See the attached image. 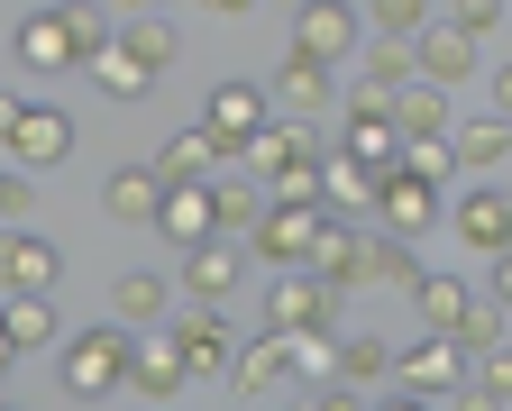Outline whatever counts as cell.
Masks as SVG:
<instances>
[{"mask_svg": "<svg viewBox=\"0 0 512 411\" xmlns=\"http://www.w3.org/2000/svg\"><path fill=\"white\" fill-rule=\"evenodd\" d=\"M0 220H10V229H28V220H37V183H28V165L0 174Z\"/></svg>", "mask_w": 512, "mask_h": 411, "instance_id": "e575fe53", "label": "cell"}, {"mask_svg": "<svg viewBox=\"0 0 512 411\" xmlns=\"http://www.w3.org/2000/svg\"><path fill=\"white\" fill-rule=\"evenodd\" d=\"M311 411H375V402H366L357 384H320V393H311Z\"/></svg>", "mask_w": 512, "mask_h": 411, "instance_id": "f35d334b", "label": "cell"}, {"mask_svg": "<svg viewBox=\"0 0 512 411\" xmlns=\"http://www.w3.org/2000/svg\"><path fill=\"white\" fill-rule=\"evenodd\" d=\"M247 238H202V247H183V274H174V284L192 293V302H202V311H220L238 284H247Z\"/></svg>", "mask_w": 512, "mask_h": 411, "instance_id": "9c48e42d", "label": "cell"}, {"mask_svg": "<svg viewBox=\"0 0 512 411\" xmlns=\"http://www.w3.org/2000/svg\"><path fill=\"white\" fill-rule=\"evenodd\" d=\"M375 411H439V402H421V393H403V384H394V393H384Z\"/></svg>", "mask_w": 512, "mask_h": 411, "instance_id": "60d3db41", "label": "cell"}, {"mask_svg": "<svg viewBox=\"0 0 512 411\" xmlns=\"http://www.w3.org/2000/svg\"><path fill=\"white\" fill-rule=\"evenodd\" d=\"M421 274H430V265L412 256V238H394V229L366 238V293H412Z\"/></svg>", "mask_w": 512, "mask_h": 411, "instance_id": "cb8c5ba5", "label": "cell"}, {"mask_svg": "<svg viewBox=\"0 0 512 411\" xmlns=\"http://www.w3.org/2000/svg\"><path fill=\"white\" fill-rule=\"evenodd\" d=\"M202 119L220 128V137H238V147L256 156V137L275 128V92H256V83H211V101H202Z\"/></svg>", "mask_w": 512, "mask_h": 411, "instance_id": "5bb4252c", "label": "cell"}, {"mask_svg": "<svg viewBox=\"0 0 512 411\" xmlns=\"http://www.w3.org/2000/svg\"><path fill=\"white\" fill-rule=\"evenodd\" d=\"M421 83V55H412V37H366V55H357V92H412Z\"/></svg>", "mask_w": 512, "mask_h": 411, "instance_id": "44dd1931", "label": "cell"}, {"mask_svg": "<svg viewBox=\"0 0 512 411\" xmlns=\"http://www.w3.org/2000/svg\"><path fill=\"white\" fill-rule=\"evenodd\" d=\"M339 101V64H320L302 46H284V74H275V119H320Z\"/></svg>", "mask_w": 512, "mask_h": 411, "instance_id": "8fae6325", "label": "cell"}, {"mask_svg": "<svg viewBox=\"0 0 512 411\" xmlns=\"http://www.w3.org/2000/svg\"><path fill=\"white\" fill-rule=\"evenodd\" d=\"M448 147H458V174L494 183V174H503V156H512V119H503V110H485V119H458V137H448Z\"/></svg>", "mask_w": 512, "mask_h": 411, "instance_id": "ffe728a7", "label": "cell"}, {"mask_svg": "<svg viewBox=\"0 0 512 411\" xmlns=\"http://www.w3.org/2000/svg\"><path fill=\"white\" fill-rule=\"evenodd\" d=\"M174 293H183V284H165V274L138 265V274H119V284H110V320H119V329H147V320H165Z\"/></svg>", "mask_w": 512, "mask_h": 411, "instance_id": "d4e9b609", "label": "cell"}, {"mask_svg": "<svg viewBox=\"0 0 512 411\" xmlns=\"http://www.w3.org/2000/svg\"><path fill=\"white\" fill-rule=\"evenodd\" d=\"M284 384H302V366H293V338H247L238 348V366H229V393L238 402H266V393H284Z\"/></svg>", "mask_w": 512, "mask_h": 411, "instance_id": "4fadbf2b", "label": "cell"}, {"mask_svg": "<svg viewBox=\"0 0 512 411\" xmlns=\"http://www.w3.org/2000/svg\"><path fill=\"white\" fill-rule=\"evenodd\" d=\"M110 55V28L92 0H46L19 19V74H92Z\"/></svg>", "mask_w": 512, "mask_h": 411, "instance_id": "6da1fadb", "label": "cell"}, {"mask_svg": "<svg viewBox=\"0 0 512 411\" xmlns=\"http://www.w3.org/2000/svg\"><path fill=\"white\" fill-rule=\"evenodd\" d=\"M403 302L421 311V329H467V311H476L485 293H476V284H458V274H421Z\"/></svg>", "mask_w": 512, "mask_h": 411, "instance_id": "603a6c76", "label": "cell"}, {"mask_svg": "<svg viewBox=\"0 0 512 411\" xmlns=\"http://www.w3.org/2000/svg\"><path fill=\"white\" fill-rule=\"evenodd\" d=\"M92 83H101V101H147V92H156V74H147V64L128 55L119 37H110V55L92 64Z\"/></svg>", "mask_w": 512, "mask_h": 411, "instance_id": "1f68e13d", "label": "cell"}, {"mask_svg": "<svg viewBox=\"0 0 512 411\" xmlns=\"http://www.w3.org/2000/svg\"><path fill=\"white\" fill-rule=\"evenodd\" d=\"M494 110L512 119V64H503V74H494Z\"/></svg>", "mask_w": 512, "mask_h": 411, "instance_id": "7bdbcfd3", "label": "cell"}, {"mask_svg": "<svg viewBox=\"0 0 512 411\" xmlns=\"http://www.w3.org/2000/svg\"><path fill=\"white\" fill-rule=\"evenodd\" d=\"M311 274L330 293H366V229H348V220H330V238H320V256H311Z\"/></svg>", "mask_w": 512, "mask_h": 411, "instance_id": "7402d4cb", "label": "cell"}, {"mask_svg": "<svg viewBox=\"0 0 512 411\" xmlns=\"http://www.w3.org/2000/svg\"><path fill=\"white\" fill-rule=\"evenodd\" d=\"M119 10H128V19H147V10H156V0H119Z\"/></svg>", "mask_w": 512, "mask_h": 411, "instance_id": "f6af8a7d", "label": "cell"}, {"mask_svg": "<svg viewBox=\"0 0 512 411\" xmlns=\"http://www.w3.org/2000/svg\"><path fill=\"white\" fill-rule=\"evenodd\" d=\"M0 147H10V165H28V174H46V165H64L83 147V128H74V110L64 101H0Z\"/></svg>", "mask_w": 512, "mask_h": 411, "instance_id": "5b68a950", "label": "cell"}, {"mask_svg": "<svg viewBox=\"0 0 512 411\" xmlns=\"http://www.w3.org/2000/svg\"><path fill=\"white\" fill-rule=\"evenodd\" d=\"M202 10H220V19H238V10H256V0H202Z\"/></svg>", "mask_w": 512, "mask_h": 411, "instance_id": "ee69618b", "label": "cell"}, {"mask_svg": "<svg viewBox=\"0 0 512 411\" xmlns=\"http://www.w3.org/2000/svg\"><path fill=\"white\" fill-rule=\"evenodd\" d=\"M256 311H266V329H275V338H302V329H339V293L320 284V274H275Z\"/></svg>", "mask_w": 512, "mask_h": 411, "instance_id": "52a82bcc", "label": "cell"}, {"mask_svg": "<svg viewBox=\"0 0 512 411\" xmlns=\"http://www.w3.org/2000/svg\"><path fill=\"white\" fill-rule=\"evenodd\" d=\"M293 46L320 55V64H348L357 55V10H348V0H302V10H293Z\"/></svg>", "mask_w": 512, "mask_h": 411, "instance_id": "2e32d148", "label": "cell"}, {"mask_svg": "<svg viewBox=\"0 0 512 411\" xmlns=\"http://www.w3.org/2000/svg\"><path fill=\"white\" fill-rule=\"evenodd\" d=\"M394 128H403V137H458V119H448V83L394 92Z\"/></svg>", "mask_w": 512, "mask_h": 411, "instance_id": "83f0119b", "label": "cell"}, {"mask_svg": "<svg viewBox=\"0 0 512 411\" xmlns=\"http://www.w3.org/2000/svg\"><path fill=\"white\" fill-rule=\"evenodd\" d=\"M101 211H110V229H156V211H165V174H156V165H119V174L101 183Z\"/></svg>", "mask_w": 512, "mask_h": 411, "instance_id": "e0dca14e", "label": "cell"}, {"mask_svg": "<svg viewBox=\"0 0 512 411\" xmlns=\"http://www.w3.org/2000/svg\"><path fill=\"white\" fill-rule=\"evenodd\" d=\"M448 411H512L503 393H485V384H467V393H448Z\"/></svg>", "mask_w": 512, "mask_h": 411, "instance_id": "ab89813d", "label": "cell"}, {"mask_svg": "<svg viewBox=\"0 0 512 411\" xmlns=\"http://www.w3.org/2000/svg\"><path fill=\"white\" fill-rule=\"evenodd\" d=\"M165 338L183 348V366H192V375H229V366H238V329H229L220 311H202V302H192Z\"/></svg>", "mask_w": 512, "mask_h": 411, "instance_id": "9a60e30c", "label": "cell"}, {"mask_svg": "<svg viewBox=\"0 0 512 411\" xmlns=\"http://www.w3.org/2000/svg\"><path fill=\"white\" fill-rule=\"evenodd\" d=\"M55 348V302L46 293H10V357H46Z\"/></svg>", "mask_w": 512, "mask_h": 411, "instance_id": "f546056e", "label": "cell"}, {"mask_svg": "<svg viewBox=\"0 0 512 411\" xmlns=\"http://www.w3.org/2000/svg\"><path fill=\"white\" fill-rule=\"evenodd\" d=\"M467 375H476V348L458 329H421L412 348H394V384L421 393V402H439V411H448V393H467Z\"/></svg>", "mask_w": 512, "mask_h": 411, "instance_id": "8992f818", "label": "cell"}, {"mask_svg": "<svg viewBox=\"0 0 512 411\" xmlns=\"http://www.w3.org/2000/svg\"><path fill=\"white\" fill-rule=\"evenodd\" d=\"M128 366H138V338H128L119 320H101V329H74V338H64L55 384L74 393V402H110V393L128 384Z\"/></svg>", "mask_w": 512, "mask_h": 411, "instance_id": "3957f363", "label": "cell"}, {"mask_svg": "<svg viewBox=\"0 0 512 411\" xmlns=\"http://www.w3.org/2000/svg\"><path fill=\"white\" fill-rule=\"evenodd\" d=\"M476 46H485V37H467L458 19H430V28L412 37V55H421V83H467V74H476Z\"/></svg>", "mask_w": 512, "mask_h": 411, "instance_id": "ac0fdd59", "label": "cell"}, {"mask_svg": "<svg viewBox=\"0 0 512 411\" xmlns=\"http://www.w3.org/2000/svg\"><path fill=\"white\" fill-rule=\"evenodd\" d=\"M10 411H19V402H10Z\"/></svg>", "mask_w": 512, "mask_h": 411, "instance_id": "bcb514c9", "label": "cell"}, {"mask_svg": "<svg viewBox=\"0 0 512 411\" xmlns=\"http://www.w3.org/2000/svg\"><path fill=\"white\" fill-rule=\"evenodd\" d=\"M119 46L138 55L147 74H165V64L183 55V37H174V19H165V10H147V19H128V28H119Z\"/></svg>", "mask_w": 512, "mask_h": 411, "instance_id": "4dcf8cb0", "label": "cell"}, {"mask_svg": "<svg viewBox=\"0 0 512 411\" xmlns=\"http://www.w3.org/2000/svg\"><path fill=\"white\" fill-rule=\"evenodd\" d=\"M366 28L375 37H421L430 28V0H366Z\"/></svg>", "mask_w": 512, "mask_h": 411, "instance_id": "836d02e7", "label": "cell"}, {"mask_svg": "<svg viewBox=\"0 0 512 411\" xmlns=\"http://www.w3.org/2000/svg\"><path fill=\"white\" fill-rule=\"evenodd\" d=\"M266 201H275L266 183H247V174H220V183H211V211H220V238H247L256 220H266Z\"/></svg>", "mask_w": 512, "mask_h": 411, "instance_id": "f1b7e54d", "label": "cell"}, {"mask_svg": "<svg viewBox=\"0 0 512 411\" xmlns=\"http://www.w3.org/2000/svg\"><path fill=\"white\" fill-rule=\"evenodd\" d=\"M330 384H357V393H384V384H394V348H384L375 329L339 338V366H330Z\"/></svg>", "mask_w": 512, "mask_h": 411, "instance_id": "484cf974", "label": "cell"}, {"mask_svg": "<svg viewBox=\"0 0 512 411\" xmlns=\"http://www.w3.org/2000/svg\"><path fill=\"white\" fill-rule=\"evenodd\" d=\"M156 238H174V247H202V238H220V211H211V183H165V211H156Z\"/></svg>", "mask_w": 512, "mask_h": 411, "instance_id": "d6986e66", "label": "cell"}, {"mask_svg": "<svg viewBox=\"0 0 512 411\" xmlns=\"http://www.w3.org/2000/svg\"><path fill=\"white\" fill-rule=\"evenodd\" d=\"M494 302L512 311V256H494Z\"/></svg>", "mask_w": 512, "mask_h": 411, "instance_id": "b9f144b4", "label": "cell"}, {"mask_svg": "<svg viewBox=\"0 0 512 411\" xmlns=\"http://www.w3.org/2000/svg\"><path fill=\"white\" fill-rule=\"evenodd\" d=\"M448 229H458V247L485 256V265L512 256V192H503V183H467L458 211H448Z\"/></svg>", "mask_w": 512, "mask_h": 411, "instance_id": "ba28073f", "label": "cell"}, {"mask_svg": "<svg viewBox=\"0 0 512 411\" xmlns=\"http://www.w3.org/2000/svg\"><path fill=\"white\" fill-rule=\"evenodd\" d=\"M183 384H192V366H183V348H174V338L138 348V366H128V393H138V402H174Z\"/></svg>", "mask_w": 512, "mask_h": 411, "instance_id": "4316f807", "label": "cell"}, {"mask_svg": "<svg viewBox=\"0 0 512 411\" xmlns=\"http://www.w3.org/2000/svg\"><path fill=\"white\" fill-rule=\"evenodd\" d=\"M320 238H330V201H266V220L247 229V256L266 274H311Z\"/></svg>", "mask_w": 512, "mask_h": 411, "instance_id": "277c9868", "label": "cell"}, {"mask_svg": "<svg viewBox=\"0 0 512 411\" xmlns=\"http://www.w3.org/2000/svg\"><path fill=\"white\" fill-rule=\"evenodd\" d=\"M256 183L275 201H330V147L311 137V119H275L256 137Z\"/></svg>", "mask_w": 512, "mask_h": 411, "instance_id": "7a4b0ae2", "label": "cell"}, {"mask_svg": "<svg viewBox=\"0 0 512 411\" xmlns=\"http://www.w3.org/2000/svg\"><path fill=\"white\" fill-rule=\"evenodd\" d=\"M366 211H375V229L421 238V229H439V183H430V174H412V165H394V174H384V192L366 201Z\"/></svg>", "mask_w": 512, "mask_h": 411, "instance_id": "30bf717a", "label": "cell"}, {"mask_svg": "<svg viewBox=\"0 0 512 411\" xmlns=\"http://www.w3.org/2000/svg\"><path fill=\"white\" fill-rule=\"evenodd\" d=\"M64 284V247L37 238V229H10L0 238V293H55Z\"/></svg>", "mask_w": 512, "mask_h": 411, "instance_id": "7c38bea8", "label": "cell"}, {"mask_svg": "<svg viewBox=\"0 0 512 411\" xmlns=\"http://www.w3.org/2000/svg\"><path fill=\"white\" fill-rule=\"evenodd\" d=\"M384 174H394V165H375V156H348V147H330V201H375V192H384Z\"/></svg>", "mask_w": 512, "mask_h": 411, "instance_id": "d6a6232c", "label": "cell"}, {"mask_svg": "<svg viewBox=\"0 0 512 411\" xmlns=\"http://www.w3.org/2000/svg\"><path fill=\"white\" fill-rule=\"evenodd\" d=\"M458 338H467V348H476V357H485V348H503V302L485 293V302L467 311V329H458Z\"/></svg>", "mask_w": 512, "mask_h": 411, "instance_id": "d590c367", "label": "cell"}, {"mask_svg": "<svg viewBox=\"0 0 512 411\" xmlns=\"http://www.w3.org/2000/svg\"><path fill=\"white\" fill-rule=\"evenodd\" d=\"M467 384H485V393H503V402H512V338L476 357V375H467Z\"/></svg>", "mask_w": 512, "mask_h": 411, "instance_id": "8d00e7d4", "label": "cell"}, {"mask_svg": "<svg viewBox=\"0 0 512 411\" xmlns=\"http://www.w3.org/2000/svg\"><path fill=\"white\" fill-rule=\"evenodd\" d=\"M448 19H458L467 37H494V28H503V0H458V10H448Z\"/></svg>", "mask_w": 512, "mask_h": 411, "instance_id": "74e56055", "label": "cell"}]
</instances>
